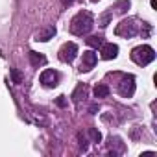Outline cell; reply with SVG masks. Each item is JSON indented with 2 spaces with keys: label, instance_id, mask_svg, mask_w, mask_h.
Returning a JSON list of instances; mask_svg holds the SVG:
<instances>
[{
  "label": "cell",
  "instance_id": "obj_1",
  "mask_svg": "<svg viewBox=\"0 0 157 157\" xmlns=\"http://www.w3.org/2000/svg\"><path fill=\"white\" fill-rule=\"evenodd\" d=\"M94 21H93V15L89 11H80L72 21H70V32L74 35H85L91 32Z\"/></svg>",
  "mask_w": 157,
  "mask_h": 157
},
{
  "label": "cell",
  "instance_id": "obj_2",
  "mask_svg": "<svg viewBox=\"0 0 157 157\" xmlns=\"http://www.w3.org/2000/svg\"><path fill=\"white\" fill-rule=\"evenodd\" d=\"M131 59H133L137 65L144 67V65H148V63H151V61L155 59V50H153L151 46H148V44L137 46V48L131 50Z\"/></svg>",
  "mask_w": 157,
  "mask_h": 157
},
{
  "label": "cell",
  "instance_id": "obj_3",
  "mask_svg": "<svg viewBox=\"0 0 157 157\" xmlns=\"http://www.w3.org/2000/svg\"><path fill=\"white\" fill-rule=\"evenodd\" d=\"M118 93H120L124 98H131V96H133V93H135V78H133L131 74H128V76L122 78V82H120V85H118Z\"/></svg>",
  "mask_w": 157,
  "mask_h": 157
},
{
  "label": "cell",
  "instance_id": "obj_4",
  "mask_svg": "<svg viewBox=\"0 0 157 157\" xmlns=\"http://www.w3.org/2000/svg\"><path fill=\"white\" fill-rule=\"evenodd\" d=\"M76 56H78V44L76 43H65L59 50V59L63 63H72Z\"/></svg>",
  "mask_w": 157,
  "mask_h": 157
},
{
  "label": "cell",
  "instance_id": "obj_5",
  "mask_svg": "<svg viewBox=\"0 0 157 157\" xmlns=\"http://www.w3.org/2000/svg\"><path fill=\"white\" fill-rule=\"evenodd\" d=\"M117 35H122V37H133V35H137V24H135V21L133 19L122 21L117 26Z\"/></svg>",
  "mask_w": 157,
  "mask_h": 157
},
{
  "label": "cell",
  "instance_id": "obj_6",
  "mask_svg": "<svg viewBox=\"0 0 157 157\" xmlns=\"http://www.w3.org/2000/svg\"><path fill=\"white\" fill-rule=\"evenodd\" d=\"M41 83H43L44 87H56V85L59 83V72H56V70H52V68L44 70V72L41 74Z\"/></svg>",
  "mask_w": 157,
  "mask_h": 157
},
{
  "label": "cell",
  "instance_id": "obj_7",
  "mask_svg": "<svg viewBox=\"0 0 157 157\" xmlns=\"http://www.w3.org/2000/svg\"><path fill=\"white\" fill-rule=\"evenodd\" d=\"M96 65V54L93 52V50H87V52H83V59H82V72H87V70H91L93 67Z\"/></svg>",
  "mask_w": 157,
  "mask_h": 157
},
{
  "label": "cell",
  "instance_id": "obj_8",
  "mask_svg": "<svg viewBox=\"0 0 157 157\" xmlns=\"http://www.w3.org/2000/svg\"><path fill=\"white\" fill-rule=\"evenodd\" d=\"M118 56V46L113 44V43H107V44H102V57L104 59H115Z\"/></svg>",
  "mask_w": 157,
  "mask_h": 157
},
{
  "label": "cell",
  "instance_id": "obj_9",
  "mask_svg": "<svg viewBox=\"0 0 157 157\" xmlns=\"http://www.w3.org/2000/svg\"><path fill=\"white\" fill-rule=\"evenodd\" d=\"M54 35H56V28H54V26H48L44 32H41V33L37 35V41H41V43H46V41H50Z\"/></svg>",
  "mask_w": 157,
  "mask_h": 157
},
{
  "label": "cell",
  "instance_id": "obj_10",
  "mask_svg": "<svg viewBox=\"0 0 157 157\" xmlns=\"http://www.w3.org/2000/svg\"><path fill=\"white\" fill-rule=\"evenodd\" d=\"M30 61H32L33 67H41V65L46 63V57L43 54H39V52H30Z\"/></svg>",
  "mask_w": 157,
  "mask_h": 157
},
{
  "label": "cell",
  "instance_id": "obj_11",
  "mask_svg": "<svg viewBox=\"0 0 157 157\" xmlns=\"http://www.w3.org/2000/svg\"><path fill=\"white\" fill-rule=\"evenodd\" d=\"M87 44L93 46V48H98V46L104 44V37H102V35H91V37L87 39Z\"/></svg>",
  "mask_w": 157,
  "mask_h": 157
},
{
  "label": "cell",
  "instance_id": "obj_12",
  "mask_svg": "<svg viewBox=\"0 0 157 157\" xmlns=\"http://www.w3.org/2000/svg\"><path fill=\"white\" fill-rule=\"evenodd\" d=\"M107 94H109L107 85H96V87H94V96H96V98H105Z\"/></svg>",
  "mask_w": 157,
  "mask_h": 157
},
{
  "label": "cell",
  "instance_id": "obj_13",
  "mask_svg": "<svg viewBox=\"0 0 157 157\" xmlns=\"http://www.w3.org/2000/svg\"><path fill=\"white\" fill-rule=\"evenodd\" d=\"M83 96H85V85H80V87H78V89L74 91V94H72V100H74V102H80Z\"/></svg>",
  "mask_w": 157,
  "mask_h": 157
},
{
  "label": "cell",
  "instance_id": "obj_14",
  "mask_svg": "<svg viewBox=\"0 0 157 157\" xmlns=\"http://www.w3.org/2000/svg\"><path fill=\"white\" fill-rule=\"evenodd\" d=\"M87 133H89V137L93 139V142H100V140H102V133H100L96 128H89Z\"/></svg>",
  "mask_w": 157,
  "mask_h": 157
},
{
  "label": "cell",
  "instance_id": "obj_15",
  "mask_svg": "<svg viewBox=\"0 0 157 157\" xmlns=\"http://www.w3.org/2000/svg\"><path fill=\"white\" fill-rule=\"evenodd\" d=\"M109 21H111V13H105V15L100 19V26H102V28H105V26L109 24Z\"/></svg>",
  "mask_w": 157,
  "mask_h": 157
},
{
  "label": "cell",
  "instance_id": "obj_16",
  "mask_svg": "<svg viewBox=\"0 0 157 157\" xmlns=\"http://www.w3.org/2000/svg\"><path fill=\"white\" fill-rule=\"evenodd\" d=\"M11 76H13V82H15V83H21V82H22V78H21V72H19L17 68H13V70H11Z\"/></svg>",
  "mask_w": 157,
  "mask_h": 157
},
{
  "label": "cell",
  "instance_id": "obj_17",
  "mask_svg": "<svg viewBox=\"0 0 157 157\" xmlns=\"http://www.w3.org/2000/svg\"><path fill=\"white\" fill-rule=\"evenodd\" d=\"M65 104H67V102H65V96H59V98H57V105L65 107Z\"/></svg>",
  "mask_w": 157,
  "mask_h": 157
},
{
  "label": "cell",
  "instance_id": "obj_18",
  "mask_svg": "<svg viewBox=\"0 0 157 157\" xmlns=\"http://www.w3.org/2000/svg\"><path fill=\"white\" fill-rule=\"evenodd\" d=\"M61 2H63V6H70V4L74 2V0H61Z\"/></svg>",
  "mask_w": 157,
  "mask_h": 157
},
{
  "label": "cell",
  "instance_id": "obj_19",
  "mask_svg": "<svg viewBox=\"0 0 157 157\" xmlns=\"http://www.w3.org/2000/svg\"><path fill=\"white\" fill-rule=\"evenodd\" d=\"M91 2H98V0H91Z\"/></svg>",
  "mask_w": 157,
  "mask_h": 157
}]
</instances>
